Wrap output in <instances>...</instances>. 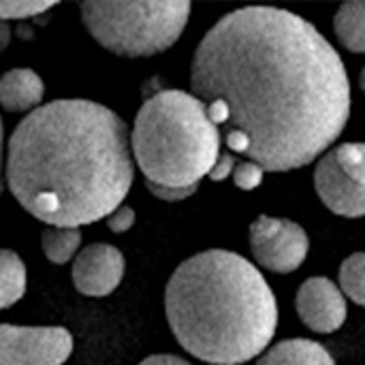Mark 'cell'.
Wrapping results in <instances>:
<instances>
[{
    "mask_svg": "<svg viewBox=\"0 0 365 365\" xmlns=\"http://www.w3.org/2000/svg\"><path fill=\"white\" fill-rule=\"evenodd\" d=\"M135 158L126 122L88 98H58L28 113L6 143L4 182L47 227L92 225L124 205Z\"/></svg>",
    "mask_w": 365,
    "mask_h": 365,
    "instance_id": "cell-2",
    "label": "cell"
},
{
    "mask_svg": "<svg viewBox=\"0 0 365 365\" xmlns=\"http://www.w3.org/2000/svg\"><path fill=\"white\" fill-rule=\"evenodd\" d=\"M165 312L182 349L212 365L259 357L278 327L267 280L229 250H205L178 265L165 289Z\"/></svg>",
    "mask_w": 365,
    "mask_h": 365,
    "instance_id": "cell-3",
    "label": "cell"
},
{
    "mask_svg": "<svg viewBox=\"0 0 365 365\" xmlns=\"http://www.w3.org/2000/svg\"><path fill=\"white\" fill-rule=\"evenodd\" d=\"M79 13L86 30L107 51L148 58L178 43L190 17V2H83Z\"/></svg>",
    "mask_w": 365,
    "mask_h": 365,
    "instance_id": "cell-5",
    "label": "cell"
},
{
    "mask_svg": "<svg viewBox=\"0 0 365 365\" xmlns=\"http://www.w3.org/2000/svg\"><path fill=\"white\" fill-rule=\"evenodd\" d=\"M235 171V158H233V154H220L218 156V160H216V165L212 167V171H210V178L214 180V182H222V180H227L231 173Z\"/></svg>",
    "mask_w": 365,
    "mask_h": 365,
    "instance_id": "cell-21",
    "label": "cell"
},
{
    "mask_svg": "<svg viewBox=\"0 0 365 365\" xmlns=\"http://www.w3.org/2000/svg\"><path fill=\"white\" fill-rule=\"evenodd\" d=\"M340 289L344 297L365 308V252H355L344 259L340 267Z\"/></svg>",
    "mask_w": 365,
    "mask_h": 365,
    "instance_id": "cell-16",
    "label": "cell"
},
{
    "mask_svg": "<svg viewBox=\"0 0 365 365\" xmlns=\"http://www.w3.org/2000/svg\"><path fill=\"white\" fill-rule=\"evenodd\" d=\"M334 30L349 51L365 53V0L342 4L334 17Z\"/></svg>",
    "mask_w": 365,
    "mask_h": 365,
    "instance_id": "cell-13",
    "label": "cell"
},
{
    "mask_svg": "<svg viewBox=\"0 0 365 365\" xmlns=\"http://www.w3.org/2000/svg\"><path fill=\"white\" fill-rule=\"evenodd\" d=\"M28 276L21 257L13 250L0 248V310L15 306L26 293Z\"/></svg>",
    "mask_w": 365,
    "mask_h": 365,
    "instance_id": "cell-14",
    "label": "cell"
},
{
    "mask_svg": "<svg viewBox=\"0 0 365 365\" xmlns=\"http://www.w3.org/2000/svg\"><path fill=\"white\" fill-rule=\"evenodd\" d=\"M257 365H336V359L323 344L306 338H293L274 344L261 355Z\"/></svg>",
    "mask_w": 365,
    "mask_h": 365,
    "instance_id": "cell-12",
    "label": "cell"
},
{
    "mask_svg": "<svg viewBox=\"0 0 365 365\" xmlns=\"http://www.w3.org/2000/svg\"><path fill=\"white\" fill-rule=\"evenodd\" d=\"M359 86H361V90H364L365 94V66L361 68V73H359Z\"/></svg>",
    "mask_w": 365,
    "mask_h": 365,
    "instance_id": "cell-25",
    "label": "cell"
},
{
    "mask_svg": "<svg viewBox=\"0 0 365 365\" xmlns=\"http://www.w3.org/2000/svg\"><path fill=\"white\" fill-rule=\"evenodd\" d=\"M263 175H265V169L252 160H246L242 165H235V171H233V182L237 188L242 190H255L263 184Z\"/></svg>",
    "mask_w": 365,
    "mask_h": 365,
    "instance_id": "cell-18",
    "label": "cell"
},
{
    "mask_svg": "<svg viewBox=\"0 0 365 365\" xmlns=\"http://www.w3.org/2000/svg\"><path fill=\"white\" fill-rule=\"evenodd\" d=\"M139 365H192L188 364L186 359L178 357V355H152V357H145Z\"/></svg>",
    "mask_w": 365,
    "mask_h": 365,
    "instance_id": "cell-22",
    "label": "cell"
},
{
    "mask_svg": "<svg viewBox=\"0 0 365 365\" xmlns=\"http://www.w3.org/2000/svg\"><path fill=\"white\" fill-rule=\"evenodd\" d=\"M124 255L111 244H90L73 261V284L86 297L111 295L124 278Z\"/></svg>",
    "mask_w": 365,
    "mask_h": 365,
    "instance_id": "cell-9",
    "label": "cell"
},
{
    "mask_svg": "<svg viewBox=\"0 0 365 365\" xmlns=\"http://www.w3.org/2000/svg\"><path fill=\"white\" fill-rule=\"evenodd\" d=\"M73 336L64 327L0 325V365H64Z\"/></svg>",
    "mask_w": 365,
    "mask_h": 365,
    "instance_id": "cell-8",
    "label": "cell"
},
{
    "mask_svg": "<svg viewBox=\"0 0 365 365\" xmlns=\"http://www.w3.org/2000/svg\"><path fill=\"white\" fill-rule=\"evenodd\" d=\"M43 255L53 265H66L81 252V231L73 227H47L41 235Z\"/></svg>",
    "mask_w": 365,
    "mask_h": 365,
    "instance_id": "cell-15",
    "label": "cell"
},
{
    "mask_svg": "<svg viewBox=\"0 0 365 365\" xmlns=\"http://www.w3.org/2000/svg\"><path fill=\"white\" fill-rule=\"evenodd\" d=\"M11 43V28L6 21H0V51H4Z\"/></svg>",
    "mask_w": 365,
    "mask_h": 365,
    "instance_id": "cell-23",
    "label": "cell"
},
{
    "mask_svg": "<svg viewBox=\"0 0 365 365\" xmlns=\"http://www.w3.org/2000/svg\"><path fill=\"white\" fill-rule=\"evenodd\" d=\"M4 133H2V120H0V192L4 184Z\"/></svg>",
    "mask_w": 365,
    "mask_h": 365,
    "instance_id": "cell-24",
    "label": "cell"
},
{
    "mask_svg": "<svg viewBox=\"0 0 365 365\" xmlns=\"http://www.w3.org/2000/svg\"><path fill=\"white\" fill-rule=\"evenodd\" d=\"M53 6L56 2H0V21L36 17Z\"/></svg>",
    "mask_w": 365,
    "mask_h": 365,
    "instance_id": "cell-17",
    "label": "cell"
},
{
    "mask_svg": "<svg viewBox=\"0 0 365 365\" xmlns=\"http://www.w3.org/2000/svg\"><path fill=\"white\" fill-rule=\"evenodd\" d=\"M250 250L261 267L276 274H291L304 265L310 240L304 227L293 220L259 216L250 225Z\"/></svg>",
    "mask_w": 365,
    "mask_h": 365,
    "instance_id": "cell-7",
    "label": "cell"
},
{
    "mask_svg": "<svg viewBox=\"0 0 365 365\" xmlns=\"http://www.w3.org/2000/svg\"><path fill=\"white\" fill-rule=\"evenodd\" d=\"M190 88L229 109L246 156L265 171H293L325 154L351 118V81L340 53L297 13L244 6L201 38Z\"/></svg>",
    "mask_w": 365,
    "mask_h": 365,
    "instance_id": "cell-1",
    "label": "cell"
},
{
    "mask_svg": "<svg viewBox=\"0 0 365 365\" xmlns=\"http://www.w3.org/2000/svg\"><path fill=\"white\" fill-rule=\"evenodd\" d=\"M43 96V79L32 68L17 66L0 77V107L9 113H32L41 107Z\"/></svg>",
    "mask_w": 365,
    "mask_h": 365,
    "instance_id": "cell-11",
    "label": "cell"
},
{
    "mask_svg": "<svg viewBox=\"0 0 365 365\" xmlns=\"http://www.w3.org/2000/svg\"><path fill=\"white\" fill-rule=\"evenodd\" d=\"M314 188L338 216H365V143H342L325 152L314 169Z\"/></svg>",
    "mask_w": 365,
    "mask_h": 365,
    "instance_id": "cell-6",
    "label": "cell"
},
{
    "mask_svg": "<svg viewBox=\"0 0 365 365\" xmlns=\"http://www.w3.org/2000/svg\"><path fill=\"white\" fill-rule=\"evenodd\" d=\"M135 210L128 207V205H120L118 210H113L105 220H107V227L111 233H126L133 229L135 225Z\"/></svg>",
    "mask_w": 365,
    "mask_h": 365,
    "instance_id": "cell-20",
    "label": "cell"
},
{
    "mask_svg": "<svg viewBox=\"0 0 365 365\" xmlns=\"http://www.w3.org/2000/svg\"><path fill=\"white\" fill-rule=\"evenodd\" d=\"M145 186L156 199L167 201V203L184 201L197 192V186H160V184H152V182H145Z\"/></svg>",
    "mask_w": 365,
    "mask_h": 365,
    "instance_id": "cell-19",
    "label": "cell"
},
{
    "mask_svg": "<svg viewBox=\"0 0 365 365\" xmlns=\"http://www.w3.org/2000/svg\"><path fill=\"white\" fill-rule=\"evenodd\" d=\"M130 150L145 182L199 186L220 156V128L192 92L158 90L135 118Z\"/></svg>",
    "mask_w": 365,
    "mask_h": 365,
    "instance_id": "cell-4",
    "label": "cell"
},
{
    "mask_svg": "<svg viewBox=\"0 0 365 365\" xmlns=\"http://www.w3.org/2000/svg\"><path fill=\"white\" fill-rule=\"evenodd\" d=\"M295 308L302 323L317 334H334L346 321V297L329 278H308L295 297Z\"/></svg>",
    "mask_w": 365,
    "mask_h": 365,
    "instance_id": "cell-10",
    "label": "cell"
}]
</instances>
